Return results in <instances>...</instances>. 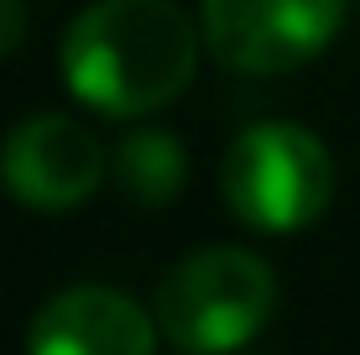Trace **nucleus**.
Wrapping results in <instances>:
<instances>
[{"mask_svg":"<svg viewBox=\"0 0 360 355\" xmlns=\"http://www.w3.org/2000/svg\"><path fill=\"white\" fill-rule=\"evenodd\" d=\"M219 188L240 225L266 230V235H292L329 209L334 162L314 131L292 120H256L230 141Z\"/></svg>","mask_w":360,"mask_h":355,"instance_id":"obj_3","label":"nucleus"},{"mask_svg":"<svg viewBox=\"0 0 360 355\" xmlns=\"http://www.w3.org/2000/svg\"><path fill=\"white\" fill-rule=\"evenodd\" d=\"M21 37H27V11H21V0H0V58H6Z\"/></svg>","mask_w":360,"mask_h":355,"instance_id":"obj_8","label":"nucleus"},{"mask_svg":"<svg viewBox=\"0 0 360 355\" xmlns=\"http://www.w3.org/2000/svg\"><path fill=\"white\" fill-rule=\"evenodd\" d=\"M105 178V152L79 120L68 115H32L11 126L0 146V183L27 209H79Z\"/></svg>","mask_w":360,"mask_h":355,"instance_id":"obj_5","label":"nucleus"},{"mask_svg":"<svg viewBox=\"0 0 360 355\" xmlns=\"http://www.w3.org/2000/svg\"><path fill=\"white\" fill-rule=\"evenodd\" d=\"M198 37L172 0H94L63 37V79L99 115L136 120L193 79Z\"/></svg>","mask_w":360,"mask_h":355,"instance_id":"obj_1","label":"nucleus"},{"mask_svg":"<svg viewBox=\"0 0 360 355\" xmlns=\"http://www.w3.org/2000/svg\"><path fill=\"white\" fill-rule=\"evenodd\" d=\"M345 21V0H204V42L225 68L292 73L314 63Z\"/></svg>","mask_w":360,"mask_h":355,"instance_id":"obj_4","label":"nucleus"},{"mask_svg":"<svg viewBox=\"0 0 360 355\" xmlns=\"http://www.w3.org/2000/svg\"><path fill=\"white\" fill-rule=\"evenodd\" d=\"M271 266L245 246H204L183 256L157 288V324L183 355H230L271 319Z\"/></svg>","mask_w":360,"mask_h":355,"instance_id":"obj_2","label":"nucleus"},{"mask_svg":"<svg viewBox=\"0 0 360 355\" xmlns=\"http://www.w3.org/2000/svg\"><path fill=\"white\" fill-rule=\"evenodd\" d=\"M183 173H188V157H183V141L172 136V131H136V136L120 141L115 152V178L120 188L131 193L136 204H172L183 188Z\"/></svg>","mask_w":360,"mask_h":355,"instance_id":"obj_7","label":"nucleus"},{"mask_svg":"<svg viewBox=\"0 0 360 355\" xmlns=\"http://www.w3.org/2000/svg\"><path fill=\"white\" fill-rule=\"evenodd\" d=\"M27 355H152V319L115 288H68L37 309Z\"/></svg>","mask_w":360,"mask_h":355,"instance_id":"obj_6","label":"nucleus"}]
</instances>
